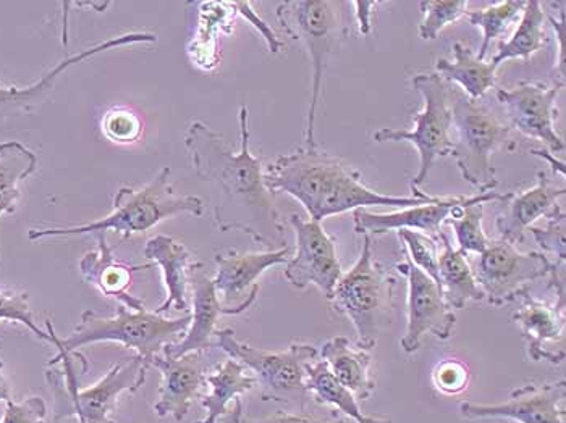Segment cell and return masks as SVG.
I'll use <instances>...</instances> for the list:
<instances>
[{
	"instance_id": "obj_1",
	"label": "cell",
	"mask_w": 566,
	"mask_h": 423,
	"mask_svg": "<svg viewBox=\"0 0 566 423\" xmlns=\"http://www.w3.org/2000/svg\"><path fill=\"white\" fill-rule=\"evenodd\" d=\"M248 108L240 107V149L205 121H193L185 146L199 180L212 184L218 198L212 220L220 233L241 232L271 251L286 246L285 223L275 208L274 194L265 187L264 167L250 148Z\"/></svg>"
},
{
	"instance_id": "obj_2",
	"label": "cell",
	"mask_w": 566,
	"mask_h": 423,
	"mask_svg": "<svg viewBox=\"0 0 566 423\" xmlns=\"http://www.w3.org/2000/svg\"><path fill=\"white\" fill-rule=\"evenodd\" d=\"M264 180L272 194L285 192L292 195L306 209L311 220L321 223L328 216L368 205L408 209L440 199L436 195L428 199L387 195L370 190L361 173L344 159L305 146L269 163Z\"/></svg>"
},
{
	"instance_id": "obj_3",
	"label": "cell",
	"mask_w": 566,
	"mask_h": 423,
	"mask_svg": "<svg viewBox=\"0 0 566 423\" xmlns=\"http://www.w3.org/2000/svg\"><path fill=\"white\" fill-rule=\"evenodd\" d=\"M90 369L82 352L57 351L45 366V380L55 398L54 422L76 419L80 423H117L112 412L118 396L136 393L145 384L149 366L138 356L114 367L96 383L80 388V380Z\"/></svg>"
},
{
	"instance_id": "obj_4",
	"label": "cell",
	"mask_w": 566,
	"mask_h": 423,
	"mask_svg": "<svg viewBox=\"0 0 566 423\" xmlns=\"http://www.w3.org/2000/svg\"><path fill=\"white\" fill-rule=\"evenodd\" d=\"M172 170L164 167L159 173L142 190L122 188L114 198L109 215L83 225L55 226V229H31L28 237L31 241L45 237L80 236V234L118 233L122 241L132 234L146 233L164 220L188 213L201 216L205 213V202L198 195L178 194L174 190Z\"/></svg>"
},
{
	"instance_id": "obj_5",
	"label": "cell",
	"mask_w": 566,
	"mask_h": 423,
	"mask_svg": "<svg viewBox=\"0 0 566 423\" xmlns=\"http://www.w3.org/2000/svg\"><path fill=\"white\" fill-rule=\"evenodd\" d=\"M190 321L191 316L167 318L149 313L146 307L132 310L120 306L114 317L85 310L80 324L66 338L57 337L51 320H45V328L52 335V345L57 351L73 352L94 342H118L151 367L154 359L163 355L167 346L184 338Z\"/></svg>"
},
{
	"instance_id": "obj_6",
	"label": "cell",
	"mask_w": 566,
	"mask_h": 423,
	"mask_svg": "<svg viewBox=\"0 0 566 423\" xmlns=\"http://www.w3.org/2000/svg\"><path fill=\"white\" fill-rule=\"evenodd\" d=\"M345 2L337 0H285L279 3L277 20L292 40L305 45L311 59V101L305 127V148L316 149L317 110L323 96L328 57L348 36Z\"/></svg>"
},
{
	"instance_id": "obj_7",
	"label": "cell",
	"mask_w": 566,
	"mask_h": 423,
	"mask_svg": "<svg viewBox=\"0 0 566 423\" xmlns=\"http://www.w3.org/2000/svg\"><path fill=\"white\" fill-rule=\"evenodd\" d=\"M397 278L373 253V236L363 234L361 254L348 272L342 274L331 303L348 318L358 335L356 345L373 351L382 331L392 325L394 289Z\"/></svg>"
},
{
	"instance_id": "obj_8",
	"label": "cell",
	"mask_w": 566,
	"mask_h": 423,
	"mask_svg": "<svg viewBox=\"0 0 566 423\" xmlns=\"http://www.w3.org/2000/svg\"><path fill=\"white\" fill-rule=\"evenodd\" d=\"M411 85L421 94L424 107L415 117L413 129L380 128L374 133L376 142H410L419 154V170L411 180L413 198L428 199L421 191L436 160L452 154V106L457 91L447 85L437 73H419Z\"/></svg>"
},
{
	"instance_id": "obj_9",
	"label": "cell",
	"mask_w": 566,
	"mask_h": 423,
	"mask_svg": "<svg viewBox=\"0 0 566 423\" xmlns=\"http://www.w3.org/2000/svg\"><path fill=\"white\" fill-rule=\"evenodd\" d=\"M452 121L458 138L450 156L464 181L481 192L497 187L492 157L512 138V127L480 101L455 94Z\"/></svg>"
},
{
	"instance_id": "obj_10",
	"label": "cell",
	"mask_w": 566,
	"mask_h": 423,
	"mask_svg": "<svg viewBox=\"0 0 566 423\" xmlns=\"http://www.w3.org/2000/svg\"><path fill=\"white\" fill-rule=\"evenodd\" d=\"M216 346L253 372L261 387L262 400L293 402L310 398L307 366L317 359V349L313 345L293 342L285 351H262L240 341L232 328H223L216 334Z\"/></svg>"
},
{
	"instance_id": "obj_11",
	"label": "cell",
	"mask_w": 566,
	"mask_h": 423,
	"mask_svg": "<svg viewBox=\"0 0 566 423\" xmlns=\"http://www.w3.org/2000/svg\"><path fill=\"white\" fill-rule=\"evenodd\" d=\"M471 267L484 299L502 307L518 300L531 283L547 278L552 261L544 253H522L509 241L492 240Z\"/></svg>"
},
{
	"instance_id": "obj_12",
	"label": "cell",
	"mask_w": 566,
	"mask_h": 423,
	"mask_svg": "<svg viewBox=\"0 0 566 423\" xmlns=\"http://www.w3.org/2000/svg\"><path fill=\"white\" fill-rule=\"evenodd\" d=\"M289 222L295 232L296 251L286 262L285 278L296 289L316 286L331 300L335 285L344 274L334 237L321 222L305 220L300 213H292Z\"/></svg>"
},
{
	"instance_id": "obj_13",
	"label": "cell",
	"mask_w": 566,
	"mask_h": 423,
	"mask_svg": "<svg viewBox=\"0 0 566 423\" xmlns=\"http://www.w3.org/2000/svg\"><path fill=\"white\" fill-rule=\"evenodd\" d=\"M558 83L522 82L509 89H499V103L505 107L510 127L518 129L527 138L543 142L554 156L565 150V141L555 129Z\"/></svg>"
},
{
	"instance_id": "obj_14",
	"label": "cell",
	"mask_w": 566,
	"mask_h": 423,
	"mask_svg": "<svg viewBox=\"0 0 566 423\" xmlns=\"http://www.w3.org/2000/svg\"><path fill=\"white\" fill-rule=\"evenodd\" d=\"M397 268L408 278V324L407 334L400 341L401 349L413 355L421 348L426 335L442 341L452 337L457 317L434 279L411 261L400 262Z\"/></svg>"
},
{
	"instance_id": "obj_15",
	"label": "cell",
	"mask_w": 566,
	"mask_h": 423,
	"mask_svg": "<svg viewBox=\"0 0 566 423\" xmlns=\"http://www.w3.org/2000/svg\"><path fill=\"white\" fill-rule=\"evenodd\" d=\"M156 41V34L151 33L120 34V36L111 38V40L103 41V43L90 45V47L69 55V57L52 66L48 73H44L38 82L31 83V85H0V128L6 127L13 118L33 114L34 110L43 106L45 101L54 93V87L57 85L61 76L64 75L66 70L72 68L73 65L82 64V62L94 57V55L114 51V49L124 47V45L153 44Z\"/></svg>"
},
{
	"instance_id": "obj_16",
	"label": "cell",
	"mask_w": 566,
	"mask_h": 423,
	"mask_svg": "<svg viewBox=\"0 0 566 423\" xmlns=\"http://www.w3.org/2000/svg\"><path fill=\"white\" fill-rule=\"evenodd\" d=\"M566 381L545 384H524L510 394L503 404L461 402L464 419H512L518 423H566Z\"/></svg>"
},
{
	"instance_id": "obj_17",
	"label": "cell",
	"mask_w": 566,
	"mask_h": 423,
	"mask_svg": "<svg viewBox=\"0 0 566 423\" xmlns=\"http://www.w3.org/2000/svg\"><path fill=\"white\" fill-rule=\"evenodd\" d=\"M290 254L292 247L286 244L281 250L264 253H239L233 250L216 255L218 271L212 276V283L222 306L229 309H250L260 293V276L275 265L286 264Z\"/></svg>"
},
{
	"instance_id": "obj_18",
	"label": "cell",
	"mask_w": 566,
	"mask_h": 423,
	"mask_svg": "<svg viewBox=\"0 0 566 423\" xmlns=\"http://www.w3.org/2000/svg\"><path fill=\"white\" fill-rule=\"evenodd\" d=\"M190 293L193 300L190 327L180 341L164 349L163 356L166 358L177 359L190 352H205L216 348L219 317L240 316L244 313L241 309L222 306L211 276L205 272V262L195 261L191 267Z\"/></svg>"
},
{
	"instance_id": "obj_19",
	"label": "cell",
	"mask_w": 566,
	"mask_h": 423,
	"mask_svg": "<svg viewBox=\"0 0 566 423\" xmlns=\"http://www.w3.org/2000/svg\"><path fill=\"white\" fill-rule=\"evenodd\" d=\"M151 367L163 373L159 401L154 404V412L159 419L172 417L184 422L191 404L201 396L206 387L208 366L205 352H190L177 359L160 355Z\"/></svg>"
},
{
	"instance_id": "obj_20",
	"label": "cell",
	"mask_w": 566,
	"mask_h": 423,
	"mask_svg": "<svg viewBox=\"0 0 566 423\" xmlns=\"http://www.w3.org/2000/svg\"><path fill=\"white\" fill-rule=\"evenodd\" d=\"M522 309L513 314V321L522 330L527 356L534 362L558 366L564 362L565 310L531 295L530 289L518 297Z\"/></svg>"
},
{
	"instance_id": "obj_21",
	"label": "cell",
	"mask_w": 566,
	"mask_h": 423,
	"mask_svg": "<svg viewBox=\"0 0 566 423\" xmlns=\"http://www.w3.org/2000/svg\"><path fill=\"white\" fill-rule=\"evenodd\" d=\"M566 194L565 187H558L551 175L541 171L536 187L523 192L502 194L499 205L497 230L501 240L522 243L533 223L547 215Z\"/></svg>"
},
{
	"instance_id": "obj_22",
	"label": "cell",
	"mask_w": 566,
	"mask_h": 423,
	"mask_svg": "<svg viewBox=\"0 0 566 423\" xmlns=\"http://www.w3.org/2000/svg\"><path fill=\"white\" fill-rule=\"evenodd\" d=\"M97 241L96 250L90 251L80 258V274L83 279L97 289L101 295L120 303L127 309H143L142 299L132 296L130 289L133 274L142 271H149L151 264L132 265L117 261L114 255V247L107 243V233L94 234Z\"/></svg>"
},
{
	"instance_id": "obj_23",
	"label": "cell",
	"mask_w": 566,
	"mask_h": 423,
	"mask_svg": "<svg viewBox=\"0 0 566 423\" xmlns=\"http://www.w3.org/2000/svg\"><path fill=\"white\" fill-rule=\"evenodd\" d=\"M467 199V195H455V198H440L439 201L429 202V204L416 205V208L401 209L398 212L374 213L366 209H356L353 212L355 219V232L358 234H386L394 230H415L428 234V236L439 237L442 232L443 223L449 220L450 212L458 204Z\"/></svg>"
},
{
	"instance_id": "obj_24",
	"label": "cell",
	"mask_w": 566,
	"mask_h": 423,
	"mask_svg": "<svg viewBox=\"0 0 566 423\" xmlns=\"http://www.w3.org/2000/svg\"><path fill=\"white\" fill-rule=\"evenodd\" d=\"M145 255L160 268L167 289V299L154 313L159 316H166L172 309L185 313L188 309L191 267L195 264L190 250L172 236L157 234L146 243Z\"/></svg>"
},
{
	"instance_id": "obj_25",
	"label": "cell",
	"mask_w": 566,
	"mask_h": 423,
	"mask_svg": "<svg viewBox=\"0 0 566 423\" xmlns=\"http://www.w3.org/2000/svg\"><path fill=\"white\" fill-rule=\"evenodd\" d=\"M321 359L356 400L366 401L373 396L376 380L373 376V356L368 349L353 345L348 338L337 337L324 342Z\"/></svg>"
},
{
	"instance_id": "obj_26",
	"label": "cell",
	"mask_w": 566,
	"mask_h": 423,
	"mask_svg": "<svg viewBox=\"0 0 566 423\" xmlns=\"http://www.w3.org/2000/svg\"><path fill=\"white\" fill-rule=\"evenodd\" d=\"M437 241L442 243V251L439 253V288L447 304L452 309H463L468 303L484 299L468 254L453 247L446 230L440 232Z\"/></svg>"
},
{
	"instance_id": "obj_27",
	"label": "cell",
	"mask_w": 566,
	"mask_h": 423,
	"mask_svg": "<svg viewBox=\"0 0 566 423\" xmlns=\"http://www.w3.org/2000/svg\"><path fill=\"white\" fill-rule=\"evenodd\" d=\"M206 387H209V393L201 401L206 417L197 423H219L220 417L229 414L230 402L258 387V380L247 366L229 358L208 373Z\"/></svg>"
},
{
	"instance_id": "obj_28",
	"label": "cell",
	"mask_w": 566,
	"mask_h": 423,
	"mask_svg": "<svg viewBox=\"0 0 566 423\" xmlns=\"http://www.w3.org/2000/svg\"><path fill=\"white\" fill-rule=\"evenodd\" d=\"M453 61L439 59L436 72L443 82L458 83L467 97L480 101L489 89L495 86L497 66L491 62L481 61L476 52L461 43L453 44Z\"/></svg>"
},
{
	"instance_id": "obj_29",
	"label": "cell",
	"mask_w": 566,
	"mask_h": 423,
	"mask_svg": "<svg viewBox=\"0 0 566 423\" xmlns=\"http://www.w3.org/2000/svg\"><path fill=\"white\" fill-rule=\"evenodd\" d=\"M36 169L38 156L34 150L19 141L0 142V219L17 212L23 181Z\"/></svg>"
},
{
	"instance_id": "obj_30",
	"label": "cell",
	"mask_w": 566,
	"mask_h": 423,
	"mask_svg": "<svg viewBox=\"0 0 566 423\" xmlns=\"http://www.w3.org/2000/svg\"><path fill=\"white\" fill-rule=\"evenodd\" d=\"M199 7L198 30L188 47L195 65L211 70L218 65L219 33H230L235 9L232 2H197Z\"/></svg>"
},
{
	"instance_id": "obj_31",
	"label": "cell",
	"mask_w": 566,
	"mask_h": 423,
	"mask_svg": "<svg viewBox=\"0 0 566 423\" xmlns=\"http://www.w3.org/2000/svg\"><path fill=\"white\" fill-rule=\"evenodd\" d=\"M501 192L489 191L480 192L476 195H467L461 204H458L450 212L449 223L455 232L458 250L464 254H481L488 250L491 244V237H488L482 229V216H484V205L488 202L501 201Z\"/></svg>"
},
{
	"instance_id": "obj_32",
	"label": "cell",
	"mask_w": 566,
	"mask_h": 423,
	"mask_svg": "<svg viewBox=\"0 0 566 423\" xmlns=\"http://www.w3.org/2000/svg\"><path fill=\"white\" fill-rule=\"evenodd\" d=\"M306 390L317 405H328L356 423L365 417L358 400L338 381L323 359L313 360L307 366Z\"/></svg>"
},
{
	"instance_id": "obj_33",
	"label": "cell",
	"mask_w": 566,
	"mask_h": 423,
	"mask_svg": "<svg viewBox=\"0 0 566 423\" xmlns=\"http://www.w3.org/2000/svg\"><path fill=\"white\" fill-rule=\"evenodd\" d=\"M545 44V12L539 0H530L524 6L522 19L515 33L506 43L501 45L492 64L501 66L512 59L530 61Z\"/></svg>"
},
{
	"instance_id": "obj_34",
	"label": "cell",
	"mask_w": 566,
	"mask_h": 423,
	"mask_svg": "<svg viewBox=\"0 0 566 423\" xmlns=\"http://www.w3.org/2000/svg\"><path fill=\"white\" fill-rule=\"evenodd\" d=\"M524 6H526L524 0H506V2H495L485 9L467 13L470 23L484 31V40L478 54L481 61H485L492 43L509 33L512 24L522 15Z\"/></svg>"
},
{
	"instance_id": "obj_35",
	"label": "cell",
	"mask_w": 566,
	"mask_h": 423,
	"mask_svg": "<svg viewBox=\"0 0 566 423\" xmlns=\"http://www.w3.org/2000/svg\"><path fill=\"white\" fill-rule=\"evenodd\" d=\"M0 321L7 324L23 325L41 341L52 345V335L38 327L34 320L33 310L30 306V296L22 289L12 288V286L0 283Z\"/></svg>"
},
{
	"instance_id": "obj_36",
	"label": "cell",
	"mask_w": 566,
	"mask_h": 423,
	"mask_svg": "<svg viewBox=\"0 0 566 423\" xmlns=\"http://www.w3.org/2000/svg\"><path fill=\"white\" fill-rule=\"evenodd\" d=\"M468 6H470V2H467V0H452V2L424 0V2H419L422 15H424L421 24H419V38L424 41L437 40L440 31L447 24L458 22L461 17L467 15Z\"/></svg>"
},
{
	"instance_id": "obj_37",
	"label": "cell",
	"mask_w": 566,
	"mask_h": 423,
	"mask_svg": "<svg viewBox=\"0 0 566 423\" xmlns=\"http://www.w3.org/2000/svg\"><path fill=\"white\" fill-rule=\"evenodd\" d=\"M398 240L403 244L405 253L410 255L419 271L431 276L439 286V244L434 237L415 230H398Z\"/></svg>"
},
{
	"instance_id": "obj_38",
	"label": "cell",
	"mask_w": 566,
	"mask_h": 423,
	"mask_svg": "<svg viewBox=\"0 0 566 423\" xmlns=\"http://www.w3.org/2000/svg\"><path fill=\"white\" fill-rule=\"evenodd\" d=\"M547 226L537 229L531 226L530 232L536 237L537 244L544 250L548 258L554 257L552 264L565 267L566 262V215L560 205H555L547 213Z\"/></svg>"
},
{
	"instance_id": "obj_39",
	"label": "cell",
	"mask_w": 566,
	"mask_h": 423,
	"mask_svg": "<svg viewBox=\"0 0 566 423\" xmlns=\"http://www.w3.org/2000/svg\"><path fill=\"white\" fill-rule=\"evenodd\" d=\"M101 127L106 138L117 145H132L138 141L143 133V124L138 115L125 107H115L106 112Z\"/></svg>"
},
{
	"instance_id": "obj_40",
	"label": "cell",
	"mask_w": 566,
	"mask_h": 423,
	"mask_svg": "<svg viewBox=\"0 0 566 423\" xmlns=\"http://www.w3.org/2000/svg\"><path fill=\"white\" fill-rule=\"evenodd\" d=\"M432 379H434L436 388L440 393L453 396V394H460L467 390L468 383H470V370L458 360H446L436 367Z\"/></svg>"
},
{
	"instance_id": "obj_41",
	"label": "cell",
	"mask_w": 566,
	"mask_h": 423,
	"mask_svg": "<svg viewBox=\"0 0 566 423\" xmlns=\"http://www.w3.org/2000/svg\"><path fill=\"white\" fill-rule=\"evenodd\" d=\"M48 405L41 396L24 398L17 402H6V412L0 423H45Z\"/></svg>"
},
{
	"instance_id": "obj_42",
	"label": "cell",
	"mask_w": 566,
	"mask_h": 423,
	"mask_svg": "<svg viewBox=\"0 0 566 423\" xmlns=\"http://www.w3.org/2000/svg\"><path fill=\"white\" fill-rule=\"evenodd\" d=\"M241 423H347L337 411H300L285 412L279 411L275 414L268 415L264 419H244Z\"/></svg>"
},
{
	"instance_id": "obj_43",
	"label": "cell",
	"mask_w": 566,
	"mask_h": 423,
	"mask_svg": "<svg viewBox=\"0 0 566 423\" xmlns=\"http://www.w3.org/2000/svg\"><path fill=\"white\" fill-rule=\"evenodd\" d=\"M233 9H235V13H240L241 17L247 19L248 23L253 24L262 38H264L265 44H268L269 52L272 54H279L282 52V49L285 47L282 41L279 40L277 34L272 31V28L265 22H262L260 15L253 10V3L251 2H232Z\"/></svg>"
},
{
	"instance_id": "obj_44",
	"label": "cell",
	"mask_w": 566,
	"mask_h": 423,
	"mask_svg": "<svg viewBox=\"0 0 566 423\" xmlns=\"http://www.w3.org/2000/svg\"><path fill=\"white\" fill-rule=\"evenodd\" d=\"M552 28H554L555 38L558 43V57L555 61V72H557L558 85L565 86V6L562 7L558 15L548 17Z\"/></svg>"
},
{
	"instance_id": "obj_45",
	"label": "cell",
	"mask_w": 566,
	"mask_h": 423,
	"mask_svg": "<svg viewBox=\"0 0 566 423\" xmlns=\"http://www.w3.org/2000/svg\"><path fill=\"white\" fill-rule=\"evenodd\" d=\"M382 2H366V0H358V2H353L352 6L355 7V15L356 20H358L359 33L363 36H369L370 31H373V15L376 12L377 7Z\"/></svg>"
},
{
	"instance_id": "obj_46",
	"label": "cell",
	"mask_w": 566,
	"mask_h": 423,
	"mask_svg": "<svg viewBox=\"0 0 566 423\" xmlns=\"http://www.w3.org/2000/svg\"><path fill=\"white\" fill-rule=\"evenodd\" d=\"M12 400V391H10V383L3 373V362L0 360V402H9Z\"/></svg>"
},
{
	"instance_id": "obj_47",
	"label": "cell",
	"mask_w": 566,
	"mask_h": 423,
	"mask_svg": "<svg viewBox=\"0 0 566 423\" xmlns=\"http://www.w3.org/2000/svg\"><path fill=\"white\" fill-rule=\"evenodd\" d=\"M243 421V404H241V400H235V408L230 412L229 423H241Z\"/></svg>"
},
{
	"instance_id": "obj_48",
	"label": "cell",
	"mask_w": 566,
	"mask_h": 423,
	"mask_svg": "<svg viewBox=\"0 0 566 423\" xmlns=\"http://www.w3.org/2000/svg\"><path fill=\"white\" fill-rule=\"evenodd\" d=\"M359 423H392V421L387 417H374V415H365L363 421Z\"/></svg>"
}]
</instances>
